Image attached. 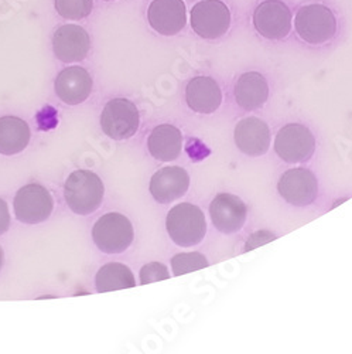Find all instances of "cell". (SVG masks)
Returning <instances> with one entry per match:
<instances>
[{
    "label": "cell",
    "mask_w": 352,
    "mask_h": 354,
    "mask_svg": "<svg viewBox=\"0 0 352 354\" xmlns=\"http://www.w3.org/2000/svg\"><path fill=\"white\" fill-rule=\"evenodd\" d=\"M275 151L287 163H303L314 155L315 138L304 125L289 124L277 132Z\"/></svg>",
    "instance_id": "obj_8"
},
{
    "label": "cell",
    "mask_w": 352,
    "mask_h": 354,
    "mask_svg": "<svg viewBox=\"0 0 352 354\" xmlns=\"http://www.w3.org/2000/svg\"><path fill=\"white\" fill-rule=\"evenodd\" d=\"M92 77L85 68L72 66L57 75L54 90L64 104L78 105L88 100L92 93Z\"/></svg>",
    "instance_id": "obj_14"
},
{
    "label": "cell",
    "mask_w": 352,
    "mask_h": 354,
    "mask_svg": "<svg viewBox=\"0 0 352 354\" xmlns=\"http://www.w3.org/2000/svg\"><path fill=\"white\" fill-rule=\"evenodd\" d=\"M208 267V261L199 252H184L174 255L171 259V268L175 277H182L194 271Z\"/></svg>",
    "instance_id": "obj_22"
},
{
    "label": "cell",
    "mask_w": 352,
    "mask_h": 354,
    "mask_svg": "<svg viewBox=\"0 0 352 354\" xmlns=\"http://www.w3.org/2000/svg\"><path fill=\"white\" fill-rule=\"evenodd\" d=\"M135 239V230L128 217L108 213L98 218L92 228V240L105 254L125 252Z\"/></svg>",
    "instance_id": "obj_4"
},
{
    "label": "cell",
    "mask_w": 352,
    "mask_h": 354,
    "mask_svg": "<svg viewBox=\"0 0 352 354\" xmlns=\"http://www.w3.org/2000/svg\"><path fill=\"white\" fill-rule=\"evenodd\" d=\"M13 209L20 223L35 225L48 220L54 209V200L44 186L30 183L16 193Z\"/></svg>",
    "instance_id": "obj_7"
},
{
    "label": "cell",
    "mask_w": 352,
    "mask_h": 354,
    "mask_svg": "<svg viewBox=\"0 0 352 354\" xmlns=\"http://www.w3.org/2000/svg\"><path fill=\"white\" fill-rule=\"evenodd\" d=\"M277 190L287 203L304 207L317 198L318 182L314 173L309 169H290L282 174Z\"/></svg>",
    "instance_id": "obj_10"
},
{
    "label": "cell",
    "mask_w": 352,
    "mask_h": 354,
    "mask_svg": "<svg viewBox=\"0 0 352 354\" xmlns=\"http://www.w3.org/2000/svg\"><path fill=\"white\" fill-rule=\"evenodd\" d=\"M186 100L194 112L213 113L222 102V93L215 80L199 75L188 82Z\"/></svg>",
    "instance_id": "obj_17"
},
{
    "label": "cell",
    "mask_w": 352,
    "mask_h": 354,
    "mask_svg": "<svg viewBox=\"0 0 352 354\" xmlns=\"http://www.w3.org/2000/svg\"><path fill=\"white\" fill-rule=\"evenodd\" d=\"M105 2H112V0H105Z\"/></svg>",
    "instance_id": "obj_28"
},
{
    "label": "cell",
    "mask_w": 352,
    "mask_h": 354,
    "mask_svg": "<svg viewBox=\"0 0 352 354\" xmlns=\"http://www.w3.org/2000/svg\"><path fill=\"white\" fill-rule=\"evenodd\" d=\"M153 30L163 36H175L187 23V8L183 0H153L148 9Z\"/></svg>",
    "instance_id": "obj_12"
},
{
    "label": "cell",
    "mask_w": 352,
    "mask_h": 354,
    "mask_svg": "<svg viewBox=\"0 0 352 354\" xmlns=\"http://www.w3.org/2000/svg\"><path fill=\"white\" fill-rule=\"evenodd\" d=\"M299 37L309 44H322L337 33V19L324 5L311 3L299 9L295 19Z\"/></svg>",
    "instance_id": "obj_3"
},
{
    "label": "cell",
    "mask_w": 352,
    "mask_h": 354,
    "mask_svg": "<svg viewBox=\"0 0 352 354\" xmlns=\"http://www.w3.org/2000/svg\"><path fill=\"white\" fill-rule=\"evenodd\" d=\"M210 216L214 227L224 234L238 232L248 216L245 203L235 194H217L210 205Z\"/></svg>",
    "instance_id": "obj_13"
},
{
    "label": "cell",
    "mask_w": 352,
    "mask_h": 354,
    "mask_svg": "<svg viewBox=\"0 0 352 354\" xmlns=\"http://www.w3.org/2000/svg\"><path fill=\"white\" fill-rule=\"evenodd\" d=\"M3 261H5V254H3L2 247H0V270H2V267H3Z\"/></svg>",
    "instance_id": "obj_27"
},
{
    "label": "cell",
    "mask_w": 352,
    "mask_h": 354,
    "mask_svg": "<svg viewBox=\"0 0 352 354\" xmlns=\"http://www.w3.org/2000/svg\"><path fill=\"white\" fill-rule=\"evenodd\" d=\"M276 239V235L271 234V232H266V231H259V232H255L251 235V239L248 240L246 245H245V251H251L256 247H260L263 244H266L272 240Z\"/></svg>",
    "instance_id": "obj_25"
},
{
    "label": "cell",
    "mask_w": 352,
    "mask_h": 354,
    "mask_svg": "<svg viewBox=\"0 0 352 354\" xmlns=\"http://www.w3.org/2000/svg\"><path fill=\"white\" fill-rule=\"evenodd\" d=\"M91 48V39L84 27L78 24H64L54 32L52 50L63 63H79L85 60Z\"/></svg>",
    "instance_id": "obj_11"
},
{
    "label": "cell",
    "mask_w": 352,
    "mask_h": 354,
    "mask_svg": "<svg viewBox=\"0 0 352 354\" xmlns=\"http://www.w3.org/2000/svg\"><path fill=\"white\" fill-rule=\"evenodd\" d=\"M139 125V109L126 98L110 100L101 113V127L104 133L115 140L132 138L137 132Z\"/></svg>",
    "instance_id": "obj_5"
},
{
    "label": "cell",
    "mask_w": 352,
    "mask_h": 354,
    "mask_svg": "<svg viewBox=\"0 0 352 354\" xmlns=\"http://www.w3.org/2000/svg\"><path fill=\"white\" fill-rule=\"evenodd\" d=\"M235 100L246 111L259 109L269 97V85L266 78L256 71L242 74L235 84Z\"/></svg>",
    "instance_id": "obj_18"
},
{
    "label": "cell",
    "mask_w": 352,
    "mask_h": 354,
    "mask_svg": "<svg viewBox=\"0 0 352 354\" xmlns=\"http://www.w3.org/2000/svg\"><path fill=\"white\" fill-rule=\"evenodd\" d=\"M190 187V176L180 166H168L156 171L150 180V194L160 204L182 198Z\"/></svg>",
    "instance_id": "obj_15"
},
{
    "label": "cell",
    "mask_w": 352,
    "mask_h": 354,
    "mask_svg": "<svg viewBox=\"0 0 352 354\" xmlns=\"http://www.w3.org/2000/svg\"><path fill=\"white\" fill-rule=\"evenodd\" d=\"M190 16L193 30L205 40L222 37L231 27L229 8L221 0H201L193 6Z\"/></svg>",
    "instance_id": "obj_6"
},
{
    "label": "cell",
    "mask_w": 352,
    "mask_h": 354,
    "mask_svg": "<svg viewBox=\"0 0 352 354\" xmlns=\"http://www.w3.org/2000/svg\"><path fill=\"white\" fill-rule=\"evenodd\" d=\"M105 187L99 176L90 170L72 171L64 186L68 207L78 216H90L97 212L104 200Z\"/></svg>",
    "instance_id": "obj_1"
},
{
    "label": "cell",
    "mask_w": 352,
    "mask_h": 354,
    "mask_svg": "<svg viewBox=\"0 0 352 354\" xmlns=\"http://www.w3.org/2000/svg\"><path fill=\"white\" fill-rule=\"evenodd\" d=\"M30 128L17 116L0 118V153L13 156L23 152L30 142Z\"/></svg>",
    "instance_id": "obj_20"
},
{
    "label": "cell",
    "mask_w": 352,
    "mask_h": 354,
    "mask_svg": "<svg viewBox=\"0 0 352 354\" xmlns=\"http://www.w3.org/2000/svg\"><path fill=\"white\" fill-rule=\"evenodd\" d=\"M95 286L99 293L129 289L136 286L133 272L121 262H109L98 271Z\"/></svg>",
    "instance_id": "obj_21"
},
{
    "label": "cell",
    "mask_w": 352,
    "mask_h": 354,
    "mask_svg": "<svg viewBox=\"0 0 352 354\" xmlns=\"http://www.w3.org/2000/svg\"><path fill=\"white\" fill-rule=\"evenodd\" d=\"M170 274L167 268L160 262H149L140 270V283L148 285L152 282H160L168 279Z\"/></svg>",
    "instance_id": "obj_24"
},
{
    "label": "cell",
    "mask_w": 352,
    "mask_h": 354,
    "mask_svg": "<svg viewBox=\"0 0 352 354\" xmlns=\"http://www.w3.org/2000/svg\"><path fill=\"white\" fill-rule=\"evenodd\" d=\"M256 32L268 40H282L291 30V12L282 0H265L253 12Z\"/></svg>",
    "instance_id": "obj_9"
},
{
    "label": "cell",
    "mask_w": 352,
    "mask_h": 354,
    "mask_svg": "<svg viewBox=\"0 0 352 354\" xmlns=\"http://www.w3.org/2000/svg\"><path fill=\"white\" fill-rule=\"evenodd\" d=\"M10 227V213L8 203L0 198V235H3Z\"/></svg>",
    "instance_id": "obj_26"
},
{
    "label": "cell",
    "mask_w": 352,
    "mask_h": 354,
    "mask_svg": "<svg viewBox=\"0 0 352 354\" xmlns=\"http://www.w3.org/2000/svg\"><path fill=\"white\" fill-rule=\"evenodd\" d=\"M57 13L67 20H81L90 16L94 9L92 0H54Z\"/></svg>",
    "instance_id": "obj_23"
},
{
    "label": "cell",
    "mask_w": 352,
    "mask_h": 354,
    "mask_svg": "<svg viewBox=\"0 0 352 354\" xmlns=\"http://www.w3.org/2000/svg\"><path fill=\"white\" fill-rule=\"evenodd\" d=\"M150 155L160 162L175 160L183 151L182 132L168 124L156 127L148 140Z\"/></svg>",
    "instance_id": "obj_19"
},
{
    "label": "cell",
    "mask_w": 352,
    "mask_h": 354,
    "mask_svg": "<svg viewBox=\"0 0 352 354\" xmlns=\"http://www.w3.org/2000/svg\"><path fill=\"white\" fill-rule=\"evenodd\" d=\"M170 239L180 247H194L199 244L207 232L204 213L190 203L174 205L166 218Z\"/></svg>",
    "instance_id": "obj_2"
},
{
    "label": "cell",
    "mask_w": 352,
    "mask_h": 354,
    "mask_svg": "<svg viewBox=\"0 0 352 354\" xmlns=\"http://www.w3.org/2000/svg\"><path fill=\"white\" fill-rule=\"evenodd\" d=\"M233 136L238 149L248 156H262L269 151L271 131L266 122L259 118L251 116L238 122Z\"/></svg>",
    "instance_id": "obj_16"
}]
</instances>
